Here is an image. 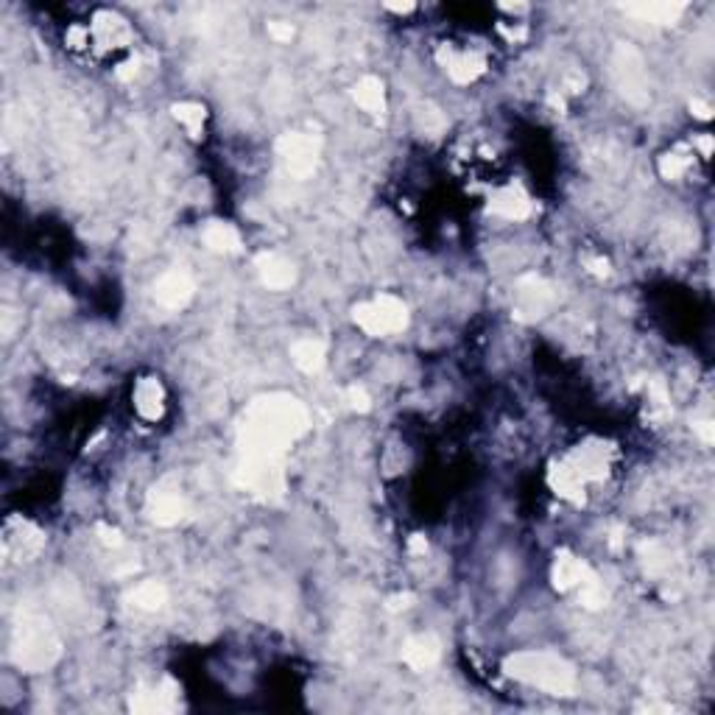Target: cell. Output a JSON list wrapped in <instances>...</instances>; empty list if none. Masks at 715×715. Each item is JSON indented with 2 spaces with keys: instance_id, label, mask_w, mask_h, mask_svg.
Listing matches in <instances>:
<instances>
[{
  "instance_id": "2e32d148",
  "label": "cell",
  "mask_w": 715,
  "mask_h": 715,
  "mask_svg": "<svg viewBox=\"0 0 715 715\" xmlns=\"http://www.w3.org/2000/svg\"><path fill=\"white\" fill-rule=\"evenodd\" d=\"M350 95L352 101H355V107L361 109L364 115H369V118H383L386 109H389L386 81L380 79V76H372V73H366V76H361V79L355 81Z\"/></svg>"
},
{
  "instance_id": "4316f807",
  "label": "cell",
  "mask_w": 715,
  "mask_h": 715,
  "mask_svg": "<svg viewBox=\"0 0 715 715\" xmlns=\"http://www.w3.org/2000/svg\"><path fill=\"white\" fill-rule=\"evenodd\" d=\"M95 534H98V540L104 542L107 548H121V545H123L121 528L107 526V523H98V528H95Z\"/></svg>"
},
{
  "instance_id": "f546056e",
  "label": "cell",
  "mask_w": 715,
  "mask_h": 715,
  "mask_svg": "<svg viewBox=\"0 0 715 715\" xmlns=\"http://www.w3.org/2000/svg\"><path fill=\"white\" fill-rule=\"evenodd\" d=\"M690 109H693V115H696L699 121H710V115H713L710 101H704V98H693V101H690Z\"/></svg>"
},
{
  "instance_id": "4fadbf2b",
  "label": "cell",
  "mask_w": 715,
  "mask_h": 715,
  "mask_svg": "<svg viewBox=\"0 0 715 715\" xmlns=\"http://www.w3.org/2000/svg\"><path fill=\"white\" fill-rule=\"evenodd\" d=\"M514 299H517L514 313H517L520 319L531 322V319L542 316V313L554 305V288L545 283L540 274H526V277H520V280H517Z\"/></svg>"
},
{
  "instance_id": "603a6c76",
  "label": "cell",
  "mask_w": 715,
  "mask_h": 715,
  "mask_svg": "<svg viewBox=\"0 0 715 715\" xmlns=\"http://www.w3.org/2000/svg\"><path fill=\"white\" fill-rule=\"evenodd\" d=\"M129 601L132 607L143 609V612H157L168 604V587L162 581H140L137 587H132L129 593Z\"/></svg>"
},
{
  "instance_id": "5b68a950",
  "label": "cell",
  "mask_w": 715,
  "mask_h": 715,
  "mask_svg": "<svg viewBox=\"0 0 715 715\" xmlns=\"http://www.w3.org/2000/svg\"><path fill=\"white\" fill-rule=\"evenodd\" d=\"M87 28H90L93 54H129L135 45V28L115 9H95L93 17L87 20Z\"/></svg>"
},
{
  "instance_id": "484cf974",
  "label": "cell",
  "mask_w": 715,
  "mask_h": 715,
  "mask_svg": "<svg viewBox=\"0 0 715 715\" xmlns=\"http://www.w3.org/2000/svg\"><path fill=\"white\" fill-rule=\"evenodd\" d=\"M344 397H347V403H350L352 411H358V414H366V411L372 408V397H369V392H366L364 386H358V383L350 386Z\"/></svg>"
},
{
  "instance_id": "6da1fadb",
  "label": "cell",
  "mask_w": 715,
  "mask_h": 715,
  "mask_svg": "<svg viewBox=\"0 0 715 715\" xmlns=\"http://www.w3.org/2000/svg\"><path fill=\"white\" fill-rule=\"evenodd\" d=\"M311 428L308 408L291 394H269L246 408L241 425V459L280 464L288 447Z\"/></svg>"
},
{
  "instance_id": "e0dca14e",
  "label": "cell",
  "mask_w": 715,
  "mask_h": 715,
  "mask_svg": "<svg viewBox=\"0 0 715 715\" xmlns=\"http://www.w3.org/2000/svg\"><path fill=\"white\" fill-rule=\"evenodd\" d=\"M129 707L135 713H171L179 707V690L171 679H165L157 688L135 690L129 696Z\"/></svg>"
},
{
  "instance_id": "8fae6325",
  "label": "cell",
  "mask_w": 715,
  "mask_h": 715,
  "mask_svg": "<svg viewBox=\"0 0 715 715\" xmlns=\"http://www.w3.org/2000/svg\"><path fill=\"white\" fill-rule=\"evenodd\" d=\"M132 408L143 422L157 425L168 411V389L157 375H140L132 386Z\"/></svg>"
},
{
  "instance_id": "d6986e66",
  "label": "cell",
  "mask_w": 715,
  "mask_h": 715,
  "mask_svg": "<svg viewBox=\"0 0 715 715\" xmlns=\"http://www.w3.org/2000/svg\"><path fill=\"white\" fill-rule=\"evenodd\" d=\"M442 657V646L433 635H414L405 640L403 662L411 671H428Z\"/></svg>"
},
{
  "instance_id": "7a4b0ae2",
  "label": "cell",
  "mask_w": 715,
  "mask_h": 715,
  "mask_svg": "<svg viewBox=\"0 0 715 715\" xmlns=\"http://www.w3.org/2000/svg\"><path fill=\"white\" fill-rule=\"evenodd\" d=\"M621 464V447L607 436H587L548 464L545 484L570 506H584L595 486L609 484Z\"/></svg>"
},
{
  "instance_id": "3957f363",
  "label": "cell",
  "mask_w": 715,
  "mask_h": 715,
  "mask_svg": "<svg viewBox=\"0 0 715 715\" xmlns=\"http://www.w3.org/2000/svg\"><path fill=\"white\" fill-rule=\"evenodd\" d=\"M503 674L551 696H573L579 688V674L570 662L548 648H523L503 660Z\"/></svg>"
},
{
  "instance_id": "f1b7e54d",
  "label": "cell",
  "mask_w": 715,
  "mask_h": 715,
  "mask_svg": "<svg viewBox=\"0 0 715 715\" xmlns=\"http://www.w3.org/2000/svg\"><path fill=\"white\" fill-rule=\"evenodd\" d=\"M584 266H587V271H590L593 277H601V280L612 274V263H609L607 257H601V255L587 257V260H584Z\"/></svg>"
},
{
  "instance_id": "8992f818",
  "label": "cell",
  "mask_w": 715,
  "mask_h": 715,
  "mask_svg": "<svg viewBox=\"0 0 715 715\" xmlns=\"http://www.w3.org/2000/svg\"><path fill=\"white\" fill-rule=\"evenodd\" d=\"M436 62L445 70L450 84L456 87H470L475 81H481L489 70V56L481 48L473 45H459V42H445L436 51Z\"/></svg>"
},
{
  "instance_id": "7c38bea8",
  "label": "cell",
  "mask_w": 715,
  "mask_h": 715,
  "mask_svg": "<svg viewBox=\"0 0 715 715\" xmlns=\"http://www.w3.org/2000/svg\"><path fill=\"white\" fill-rule=\"evenodd\" d=\"M56 660H59V643L45 629H26L23 632V643L17 648L20 668H26L31 674H40V671H48Z\"/></svg>"
},
{
  "instance_id": "7402d4cb",
  "label": "cell",
  "mask_w": 715,
  "mask_h": 715,
  "mask_svg": "<svg viewBox=\"0 0 715 715\" xmlns=\"http://www.w3.org/2000/svg\"><path fill=\"white\" fill-rule=\"evenodd\" d=\"M185 514H188V503L176 489L157 492L149 498V517L157 526H176V523H182Z\"/></svg>"
},
{
  "instance_id": "ffe728a7",
  "label": "cell",
  "mask_w": 715,
  "mask_h": 715,
  "mask_svg": "<svg viewBox=\"0 0 715 715\" xmlns=\"http://www.w3.org/2000/svg\"><path fill=\"white\" fill-rule=\"evenodd\" d=\"M202 241L216 255H238L243 249L241 230L230 221H210L202 230Z\"/></svg>"
},
{
  "instance_id": "44dd1931",
  "label": "cell",
  "mask_w": 715,
  "mask_h": 715,
  "mask_svg": "<svg viewBox=\"0 0 715 715\" xmlns=\"http://www.w3.org/2000/svg\"><path fill=\"white\" fill-rule=\"evenodd\" d=\"M171 118L185 132V137L199 143L204 137V129H207L210 112H207L202 101H176V104H171Z\"/></svg>"
},
{
  "instance_id": "ba28073f",
  "label": "cell",
  "mask_w": 715,
  "mask_h": 715,
  "mask_svg": "<svg viewBox=\"0 0 715 715\" xmlns=\"http://www.w3.org/2000/svg\"><path fill=\"white\" fill-rule=\"evenodd\" d=\"M486 210L489 216L500 218V221H509V224H520L537 213V202L531 196V190L523 182H503L498 188H492L489 199H486Z\"/></svg>"
},
{
  "instance_id": "5bb4252c",
  "label": "cell",
  "mask_w": 715,
  "mask_h": 715,
  "mask_svg": "<svg viewBox=\"0 0 715 715\" xmlns=\"http://www.w3.org/2000/svg\"><path fill=\"white\" fill-rule=\"evenodd\" d=\"M193 294H196V285L190 280V274L179 269L165 271L154 283V302L165 311H185Z\"/></svg>"
},
{
  "instance_id": "d6a6232c",
  "label": "cell",
  "mask_w": 715,
  "mask_h": 715,
  "mask_svg": "<svg viewBox=\"0 0 715 715\" xmlns=\"http://www.w3.org/2000/svg\"><path fill=\"white\" fill-rule=\"evenodd\" d=\"M693 428H696V433H699V439H702L704 445H713L715 433H713V422H710V419H704V422H696Z\"/></svg>"
},
{
  "instance_id": "30bf717a",
  "label": "cell",
  "mask_w": 715,
  "mask_h": 715,
  "mask_svg": "<svg viewBox=\"0 0 715 715\" xmlns=\"http://www.w3.org/2000/svg\"><path fill=\"white\" fill-rule=\"evenodd\" d=\"M595 579H598V573L587 559H581L579 554H573L567 548L556 551L554 562H551V581L559 593H579L581 587H587Z\"/></svg>"
},
{
  "instance_id": "1f68e13d",
  "label": "cell",
  "mask_w": 715,
  "mask_h": 715,
  "mask_svg": "<svg viewBox=\"0 0 715 715\" xmlns=\"http://www.w3.org/2000/svg\"><path fill=\"white\" fill-rule=\"evenodd\" d=\"M408 554H411V556H425V554H428V540H425L422 534H414V537L408 540Z\"/></svg>"
},
{
  "instance_id": "ac0fdd59",
  "label": "cell",
  "mask_w": 715,
  "mask_h": 715,
  "mask_svg": "<svg viewBox=\"0 0 715 715\" xmlns=\"http://www.w3.org/2000/svg\"><path fill=\"white\" fill-rule=\"evenodd\" d=\"M288 355H291V364L297 366L302 375H319L327 366V347H324V341L313 336L297 338Z\"/></svg>"
},
{
  "instance_id": "4dcf8cb0",
  "label": "cell",
  "mask_w": 715,
  "mask_h": 715,
  "mask_svg": "<svg viewBox=\"0 0 715 715\" xmlns=\"http://www.w3.org/2000/svg\"><path fill=\"white\" fill-rule=\"evenodd\" d=\"M411 604H414V595H411V593H400V595H394V598H389V601H386V607L392 609V612L408 609Z\"/></svg>"
},
{
  "instance_id": "277c9868",
  "label": "cell",
  "mask_w": 715,
  "mask_h": 715,
  "mask_svg": "<svg viewBox=\"0 0 715 715\" xmlns=\"http://www.w3.org/2000/svg\"><path fill=\"white\" fill-rule=\"evenodd\" d=\"M352 322L369 338L400 336L411 324V311L397 294H375L352 308Z\"/></svg>"
},
{
  "instance_id": "cb8c5ba5",
  "label": "cell",
  "mask_w": 715,
  "mask_h": 715,
  "mask_svg": "<svg viewBox=\"0 0 715 715\" xmlns=\"http://www.w3.org/2000/svg\"><path fill=\"white\" fill-rule=\"evenodd\" d=\"M688 6H671V3H648V6H626V14H632L643 23H657V26H674Z\"/></svg>"
},
{
  "instance_id": "52a82bcc",
  "label": "cell",
  "mask_w": 715,
  "mask_h": 715,
  "mask_svg": "<svg viewBox=\"0 0 715 715\" xmlns=\"http://www.w3.org/2000/svg\"><path fill=\"white\" fill-rule=\"evenodd\" d=\"M274 149L283 162L285 174L294 176V179H308L322 157V140L308 132H285Z\"/></svg>"
},
{
  "instance_id": "83f0119b",
  "label": "cell",
  "mask_w": 715,
  "mask_h": 715,
  "mask_svg": "<svg viewBox=\"0 0 715 715\" xmlns=\"http://www.w3.org/2000/svg\"><path fill=\"white\" fill-rule=\"evenodd\" d=\"M269 37L277 42H291L294 40V26H291V23H285V20H271Z\"/></svg>"
},
{
  "instance_id": "d4e9b609",
  "label": "cell",
  "mask_w": 715,
  "mask_h": 715,
  "mask_svg": "<svg viewBox=\"0 0 715 715\" xmlns=\"http://www.w3.org/2000/svg\"><path fill=\"white\" fill-rule=\"evenodd\" d=\"M693 160H696V151L679 146V149L665 151V154L660 157V162H657V168H660L662 179H668V182H679V179H685V176L690 174Z\"/></svg>"
},
{
  "instance_id": "9a60e30c",
  "label": "cell",
  "mask_w": 715,
  "mask_h": 715,
  "mask_svg": "<svg viewBox=\"0 0 715 715\" xmlns=\"http://www.w3.org/2000/svg\"><path fill=\"white\" fill-rule=\"evenodd\" d=\"M255 269L260 283L266 285L269 291H288L291 285L297 283V266L285 255L277 252H263L255 257Z\"/></svg>"
},
{
  "instance_id": "9c48e42d",
  "label": "cell",
  "mask_w": 715,
  "mask_h": 715,
  "mask_svg": "<svg viewBox=\"0 0 715 715\" xmlns=\"http://www.w3.org/2000/svg\"><path fill=\"white\" fill-rule=\"evenodd\" d=\"M45 548V531L37 523H31L26 517H9L3 528V551L17 562H28L34 556H40Z\"/></svg>"
}]
</instances>
